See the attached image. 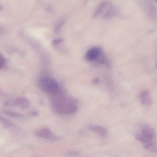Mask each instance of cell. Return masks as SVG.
Here are the masks:
<instances>
[{"label":"cell","instance_id":"obj_1","mask_svg":"<svg viewBox=\"0 0 157 157\" xmlns=\"http://www.w3.org/2000/svg\"><path fill=\"white\" fill-rule=\"evenodd\" d=\"M51 96V106L56 113L62 114H70L76 111L77 105L75 100L60 90Z\"/></svg>","mask_w":157,"mask_h":157},{"label":"cell","instance_id":"obj_2","mask_svg":"<svg viewBox=\"0 0 157 157\" xmlns=\"http://www.w3.org/2000/svg\"><path fill=\"white\" fill-rule=\"evenodd\" d=\"M136 138L146 150L153 153L156 152V133L151 126L143 125L136 134Z\"/></svg>","mask_w":157,"mask_h":157},{"label":"cell","instance_id":"obj_3","mask_svg":"<svg viewBox=\"0 0 157 157\" xmlns=\"http://www.w3.org/2000/svg\"><path fill=\"white\" fill-rule=\"evenodd\" d=\"M117 13L116 8L111 1H103L99 5L94 14V17L105 20L113 17Z\"/></svg>","mask_w":157,"mask_h":157},{"label":"cell","instance_id":"obj_4","mask_svg":"<svg viewBox=\"0 0 157 157\" xmlns=\"http://www.w3.org/2000/svg\"><path fill=\"white\" fill-rule=\"evenodd\" d=\"M38 86L41 90L51 95L57 93L60 90L57 81L49 76L41 78L39 81Z\"/></svg>","mask_w":157,"mask_h":157},{"label":"cell","instance_id":"obj_5","mask_svg":"<svg viewBox=\"0 0 157 157\" xmlns=\"http://www.w3.org/2000/svg\"><path fill=\"white\" fill-rule=\"evenodd\" d=\"M86 58L88 61H96L100 64H104L106 62L102 50L97 47H92L87 51Z\"/></svg>","mask_w":157,"mask_h":157},{"label":"cell","instance_id":"obj_6","mask_svg":"<svg viewBox=\"0 0 157 157\" xmlns=\"http://www.w3.org/2000/svg\"><path fill=\"white\" fill-rule=\"evenodd\" d=\"M34 134L37 137L46 140L55 141L60 139L59 137L54 134L48 128H43L36 130Z\"/></svg>","mask_w":157,"mask_h":157},{"label":"cell","instance_id":"obj_7","mask_svg":"<svg viewBox=\"0 0 157 157\" xmlns=\"http://www.w3.org/2000/svg\"><path fill=\"white\" fill-rule=\"evenodd\" d=\"M142 9L151 17L154 18L156 14V8L153 2L144 1L140 2Z\"/></svg>","mask_w":157,"mask_h":157},{"label":"cell","instance_id":"obj_8","mask_svg":"<svg viewBox=\"0 0 157 157\" xmlns=\"http://www.w3.org/2000/svg\"><path fill=\"white\" fill-rule=\"evenodd\" d=\"M139 97L140 101L143 105L149 106L152 104V99L148 91H142L140 93Z\"/></svg>","mask_w":157,"mask_h":157},{"label":"cell","instance_id":"obj_9","mask_svg":"<svg viewBox=\"0 0 157 157\" xmlns=\"http://www.w3.org/2000/svg\"><path fill=\"white\" fill-rule=\"evenodd\" d=\"M89 129L92 132L96 133L101 137H105L107 134V129L103 126L93 125L90 126Z\"/></svg>","mask_w":157,"mask_h":157},{"label":"cell","instance_id":"obj_10","mask_svg":"<svg viewBox=\"0 0 157 157\" xmlns=\"http://www.w3.org/2000/svg\"><path fill=\"white\" fill-rule=\"evenodd\" d=\"M14 102V105L22 109L27 108L30 105V102L29 99L25 97H21L17 98Z\"/></svg>","mask_w":157,"mask_h":157},{"label":"cell","instance_id":"obj_11","mask_svg":"<svg viewBox=\"0 0 157 157\" xmlns=\"http://www.w3.org/2000/svg\"><path fill=\"white\" fill-rule=\"evenodd\" d=\"M3 113L10 117L17 118H24L25 116L23 114L17 113L8 110H4Z\"/></svg>","mask_w":157,"mask_h":157},{"label":"cell","instance_id":"obj_12","mask_svg":"<svg viewBox=\"0 0 157 157\" xmlns=\"http://www.w3.org/2000/svg\"><path fill=\"white\" fill-rule=\"evenodd\" d=\"M0 121L4 126L7 127H10L13 125L12 122L3 117H0Z\"/></svg>","mask_w":157,"mask_h":157},{"label":"cell","instance_id":"obj_13","mask_svg":"<svg viewBox=\"0 0 157 157\" xmlns=\"http://www.w3.org/2000/svg\"><path fill=\"white\" fill-rule=\"evenodd\" d=\"M63 41V39L62 38H57L53 40L51 44L52 45H56L62 42Z\"/></svg>","mask_w":157,"mask_h":157},{"label":"cell","instance_id":"obj_14","mask_svg":"<svg viewBox=\"0 0 157 157\" xmlns=\"http://www.w3.org/2000/svg\"><path fill=\"white\" fill-rule=\"evenodd\" d=\"M5 62V59L2 55L0 54V69L4 66Z\"/></svg>","mask_w":157,"mask_h":157},{"label":"cell","instance_id":"obj_15","mask_svg":"<svg viewBox=\"0 0 157 157\" xmlns=\"http://www.w3.org/2000/svg\"><path fill=\"white\" fill-rule=\"evenodd\" d=\"M63 21H61L57 25H56L55 27L56 30H57L59 29V28L63 24Z\"/></svg>","mask_w":157,"mask_h":157},{"label":"cell","instance_id":"obj_16","mask_svg":"<svg viewBox=\"0 0 157 157\" xmlns=\"http://www.w3.org/2000/svg\"><path fill=\"white\" fill-rule=\"evenodd\" d=\"M100 81V79L98 78H96L94 79L92 81V82L94 84H97Z\"/></svg>","mask_w":157,"mask_h":157},{"label":"cell","instance_id":"obj_17","mask_svg":"<svg viewBox=\"0 0 157 157\" xmlns=\"http://www.w3.org/2000/svg\"><path fill=\"white\" fill-rule=\"evenodd\" d=\"M69 154L70 155H77V152H69Z\"/></svg>","mask_w":157,"mask_h":157}]
</instances>
